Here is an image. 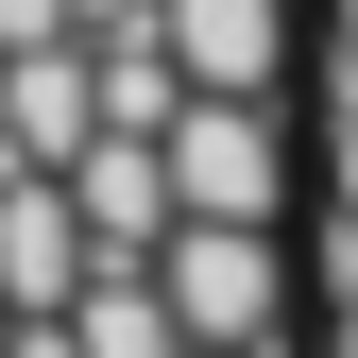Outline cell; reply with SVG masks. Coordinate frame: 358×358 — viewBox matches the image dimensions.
<instances>
[{"instance_id":"6da1fadb","label":"cell","mask_w":358,"mask_h":358,"mask_svg":"<svg viewBox=\"0 0 358 358\" xmlns=\"http://www.w3.org/2000/svg\"><path fill=\"white\" fill-rule=\"evenodd\" d=\"M154 171H171V222H273L290 205V120L256 85H171Z\"/></svg>"},{"instance_id":"7a4b0ae2","label":"cell","mask_w":358,"mask_h":358,"mask_svg":"<svg viewBox=\"0 0 358 358\" xmlns=\"http://www.w3.org/2000/svg\"><path fill=\"white\" fill-rule=\"evenodd\" d=\"M154 307H171V341H273L290 324V239L273 222H171L154 239Z\"/></svg>"},{"instance_id":"3957f363","label":"cell","mask_w":358,"mask_h":358,"mask_svg":"<svg viewBox=\"0 0 358 358\" xmlns=\"http://www.w3.org/2000/svg\"><path fill=\"white\" fill-rule=\"evenodd\" d=\"M154 52H171V85H256L273 103L290 85V0H154Z\"/></svg>"},{"instance_id":"277c9868","label":"cell","mask_w":358,"mask_h":358,"mask_svg":"<svg viewBox=\"0 0 358 358\" xmlns=\"http://www.w3.org/2000/svg\"><path fill=\"white\" fill-rule=\"evenodd\" d=\"M69 188V222H85V256H154L171 239V171H154V137H103V120H85V154L52 171Z\"/></svg>"},{"instance_id":"5b68a950","label":"cell","mask_w":358,"mask_h":358,"mask_svg":"<svg viewBox=\"0 0 358 358\" xmlns=\"http://www.w3.org/2000/svg\"><path fill=\"white\" fill-rule=\"evenodd\" d=\"M85 273H103V256H85V222H69V188H52V171H0V307L34 324V307H69Z\"/></svg>"},{"instance_id":"8992f818","label":"cell","mask_w":358,"mask_h":358,"mask_svg":"<svg viewBox=\"0 0 358 358\" xmlns=\"http://www.w3.org/2000/svg\"><path fill=\"white\" fill-rule=\"evenodd\" d=\"M69 154H85V52L34 34V52H0V171H69Z\"/></svg>"},{"instance_id":"52a82bcc","label":"cell","mask_w":358,"mask_h":358,"mask_svg":"<svg viewBox=\"0 0 358 358\" xmlns=\"http://www.w3.org/2000/svg\"><path fill=\"white\" fill-rule=\"evenodd\" d=\"M52 324H69L85 358H188V341H171V307H154V256H103V273H85Z\"/></svg>"},{"instance_id":"ba28073f","label":"cell","mask_w":358,"mask_h":358,"mask_svg":"<svg viewBox=\"0 0 358 358\" xmlns=\"http://www.w3.org/2000/svg\"><path fill=\"white\" fill-rule=\"evenodd\" d=\"M324 188H341V222H358V85H341V120H324Z\"/></svg>"},{"instance_id":"9c48e42d","label":"cell","mask_w":358,"mask_h":358,"mask_svg":"<svg viewBox=\"0 0 358 358\" xmlns=\"http://www.w3.org/2000/svg\"><path fill=\"white\" fill-rule=\"evenodd\" d=\"M34 34H69V0H0V52H34Z\"/></svg>"},{"instance_id":"30bf717a","label":"cell","mask_w":358,"mask_h":358,"mask_svg":"<svg viewBox=\"0 0 358 358\" xmlns=\"http://www.w3.org/2000/svg\"><path fill=\"white\" fill-rule=\"evenodd\" d=\"M0 358H85V341L52 324V307H34V324H0Z\"/></svg>"},{"instance_id":"8fae6325","label":"cell","mask_w":358,"mask_h":358,"mask_svg":"<svg viewBox=\"0 0 358 358\" xmlns=\"http://www.w3.org/2000/svg\"><path fill=\"white\" fill-rule=\"evenodd\" d=\"M324 52H341V85H358V0H341V17H324Z\"/></svg>"},{"instance_id":"7c38bea8","label":"cell","mask_w":358,"mask_h":358,"mask_svg":"<svg viewBox=\"0 0 358 358\" xmlns=\"http://www.w3.org/2000/svg\"><path fill=\"white\" fill-rule=\"evenodd\" d=\"M341 358H358V290H341Z\"/></svg>"},{"instance_id":"4fadbf2b","label":"cell","mask_w":358,"mask_h":358,"mask_svg":"<svg viewBox=\"0 0 358 358\" xmlns=\"http://www.w3.org/2000/svg\"><path fill=\"white\" fill-rule=\"evenodd\" d=\"M0 324H17V307H0Z\"/></svg>"}]
</instances>
